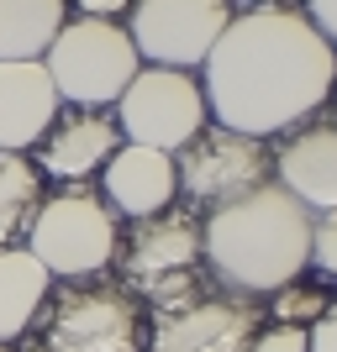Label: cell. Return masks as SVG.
Here are the masks:
<instances>
[{"label":"cell","instance_id":"9","mask_svg":"<svg viewBox=\"0 0 337 352\" xmlns=\"http://www.w3.org/2000/svg\"><path fill=\"white\" fill-rule=\"evenodd\" d=\"M258 337V305L216 279L174 305L147 310V352H248Z\"/></svg>","mask_w":337,"mask_h":352},{"label":"cell","instance_id":"21","mask_svg":"<svg viewBox=\"0 0 337 352\" xmlns=\"http://www.w3.org/2000/svg\"><path fill=\"white\" fill-rule=\"evenodd\" d=\"M300 16L322 32L327 43H332V53H337V0H306V11H300Z\"/></svg>","mask_w":337,"mask_h":352},{"label":"cell","instance_id":"12","mask_svg":"<svg viewBox=\"0 0 337 352\" xmlns=\"http://www.w3.org/2000/svg\"><path fill=\"white\" fill-rule=\"evenodd\" d=\"M101 200L127 221H147V216H159V210H169L179 200L174 158L159 153V147L121 142L111 153V163L101 168Z\"/></svg>","mask_w":337,"mask_h":352},{"label":"cell","instance_id":"3","mask_svg":"<svg viewBox=\"0 0 337 352\" xmlns=\"http://www.w3.org/2000/svg\"><path fill=\"white\" fill-rule=\"evenodd\" d=\"M27 352H147V305L121 279H63L48 289Z\"/></svg>","mask_w":337,"mask_h":352},{"label":"cell","instance_id":"8","mask_svg":"<svg viewBox=\"0 0 337 352\" xmlns=\"http://www.w3.org/2000/svg\"><path fill=\"white\" fill-rule=\"evenodd\" d=\"M116 126L127 142L159 147V153L174 158L179 147H190L211 126L201 79L185 69H153V63L137 69V79L121 89V100H116Z\"/></svg>","mask_w":337,"mask_h":352},{"label":"cell","instance_id":"26","mask_svg":"<svg viewBox=\"0 0 337 352\" xmlns=\"http://www.w3.org/2000/svg\"><path fill=\"white\" fill-rule=\"evenodd\" d=\"M0 352H16V347H6V342H0Z\"/></svg>","mask_w":337,"mask_h":352},{"label":"cell","instance_id":"14","mask_svg":"<svg viewBox=\"0 0 337 352\" xmlns=\"http://www.w3.org/2000/svg\"><path fill=\"white\" fill-rule=\"evenodd\" d=\"M59 105L43 58L0 63V153H32L59 121Z\"/></svg>","mask_w":337,"mask_h":352},{"label":"cell","instance_id":"7","mask_svg":"<svg viewBox=\"0 0 337 352\" xmlns=\"http://www.w3.org/2000/svg\"><path fill=\"white\" fill-rule=\"evenodd\" d=\"M174 174H179V195L190 200V210L211 216V210L274 184V153L258 137L227 132V126L211 121L190 147L174 153Z\"/></svg>","mask_w":337,"mask_h":352},{"label":"cell","instance_id":"18","mask_svg":"<svg viewBox=\"0 0 337 352\" xmlns=\"http://www.w3.org/2000/svg\"><path fill=\"white\" fill-rule=\"evenodd\" d=\"M327 305H332V294H327L322 284H300V279L269 294V316H274L279 326H306V331L327 316Z\"/></svg>","mask_w":337,"mask_h":352},{"label":"cell","instance_id":"11","mask_svg":"<svg viewBox=\"0 0 337 352\" xmlns=\"http://www.w3.org/2000/svg\"><path fill=\"white\" fill-rule=\"evenodd\" d=\"M121 147V126L111 111H59V121L48 126V137L37 142V174L63 179V184H85L90 174H101L111 153Z\"/></svg>","mask_w":337,"mask_h":352},{"label":"cell","instance_id":"4","mask_svg":"<svg viewBox=\"0 0 337 352\" xmlns=\"http://www.w3.org/2000/svg\"><path fill=\"white\" fill-rule=\"evenodd\" d=\"M121 221L95 190L69 184L43 195V206L27 221V252L48 268V279H95L116 263Z\"/></svg>","mask_w":337,"mask_h":352},{"label":"cell","instance_id":"20","mask_svg":"<svg viewBox=\"0 0 337 352\" xmlns=\"http://www.w3.org/2000/svg\"><path fill=\"white\" fill-rule=\"evenodd\" d=\"M248 352H311V331L306 326H258V337L248 342Z\"/></svg>","mask_w":337,"mask_h":352},{"label":"cell","instance_id":"23","mask_svg":"<svg viewBox=\"0 0 337 352\" xmlns=\"http://www.w3.org/2000/svg\"><path fill=\"white\" fill-rule=\"evenodd\" d=\"M311 352H337V300L327 305V316L311 326Z\"/></svg>","mask_w":337,"mask_h":352},{"label":"cell","instance_id":"5","mask_svg":"<svg viewBox=\"0 0 337 352\" xmlns=\"http://www.w3.org/2000/svg\"><path fill=\"white\" fill-rule=\"evenodd\" d=\"M116 268L121 284L147 310L205 289L211 274H205V252H201V216L190 206H169L147 221H132L127 242L116 248Z\"/></svg>","mask_w":337,"mask_h":352},{"label":"cell","instance_id":"17","mask_svg":"<svg viewBox=\"0 0 337 352\" xmlns=\"http://www.w3.org/2000/svg\"><path fill=\"white\" fill-rule=\"evenodd\" d=\"M43 206V174L27 153H0V248L27 232L32 210Z\"/></svg>","mask_w":337,"mask_h":352},{"label":"cell","instance_id":"15","mask_svg":"<svg viewBox=\"0 0 337 352\" xmlns=\"http://www.w3.org/2000/svg\"><path fill=\"white\" fill-rule=\"evenodd\" d=\"M48 289H53V279L27 248H0V342L6 347L27 337Z\"/></svg>","mask_w":337,"mask_h":352},{"label":"cell","instance_id":"10","mask_svg":"<svg viewBox=\"0 0 337 352\" xmlns=\"http://www.w3.org/2000/svg\"><path fill=\"white\" fill-rule=\"evenodd\" d=\"M232 16V0H132L127 37L143 63L195 74Z\"/></svg>","mask_w":337,"mask_h":352},{"label":"cell","instance_id":"6","mask_svg":"<svg viewBox=\"0 0 337 352\" xmlns=\"http://www.w3.org/2000/svg\"><path fill=\"white\" fill-rule=\"evenodd\" d=\"M43 69L53 79V89H59V100L79 105V111H105L137 79L143 58H137V47H132L121 21L74 16V21L59 27V37L48 43Z\"/></svg>","mask_w":337,"mask_h":352},{"label":"cell","instance_id":"2","mask_svg":"<svg viewBox=\"0 0 337 352\" xmlns=\"http://www.w3.org/2000/svg\"><path fill=\"white\" fill-rule=\"evenodd\" d=\"M205 274L232 294H274L306 274L311 258V210L279 184L243 195L232 206L201 216Z\"/></svg>","mask_w":337,"mask_h":352},{"label":"cell","instance_id":"13","mask_svg":"<svg viewBox=\"0 0 337 352\" xmlns=\"http://www.w3.org/2000/svg\"><path fill=\"white\" fill-rule=\"evenodd\" d=\"M274 184L285 195H295L300 206L316 210H337V126H327L322 116L285 132L274 153Z\"/></svg>","mask_w":337,"mask_h":352},{"label":"cell","instance_id":"19","mask_svg":"<svg viewBox=\"0 0 337 352\" xmlns=\"http://www.w3.org/2000/svg\"><path fill=\"white\" fill-rule=\"evenodd\" d=\"M306 268H316L322 279H337V210H316L311 216V258Z\"/></svg>","mask_w":337,"mask_h":352},{"label":"cell","instance_id":"1","mask_svg":"<svg viewBox=\"0 0 337 352\" xmlns=\"http://www.w3.org/2000/svg\"><path fill=\"white\" fill-rule=\"evenodd\" d=\"M201 69L211 121L258 142L316 121L337 85L332 43L295 6L237 11Z\"/></svg>","mask_w":337,"mask_h":352},{"label":"cell","instance_id":"25","mask_svg":"<svg viewBox=\"0 0 337 352\" xmlns=\"http://www.w3.org/2000/svg\"><path fill=\"white\" fill-rule=\"evenodd\" d=\"M322 121H327V126H337V85H332V100L322 105Z\"/></svg>","mask_w":337,"mask_h":352},{"label":"cell","instance_id":"22","mask_svg":"<svg viewBox=\"0 0 337 352\" xmlns=\"http://www.w3.org/2000/svg\"><path fill=\"white\" fill-rule=\"evenodd\" d=\"M79 16H90V21H116V16L132 11V0H69Z\"/></svg>","mask_w":337,"mask_h":352},{"label":"cell","instance_id":"16","mask_svg":"<svg viewBox=\"0 0 337 352\" xmlns=\"http://www.w3.org/2000/svg\"><path fill=\"white\" fill-rule=\"evenodd\" d=\"M69 21V0H0V63L43 58Z\"/></svg>","mask_w":337,"mask_h":352},{"label":"cell","instance_id":"24","mask_svg":"<svg viewBox=\"0 0 337 352\" xmlns=\"http://www.w3.org/2000/svg\"><path fill=\"white\" fill-rule=\"evenodd\" d=\"M243 6V11H258V6H290V0H232V11Z\"/></svg>","mask_w":337,"mask_h":352}]
</instances>
